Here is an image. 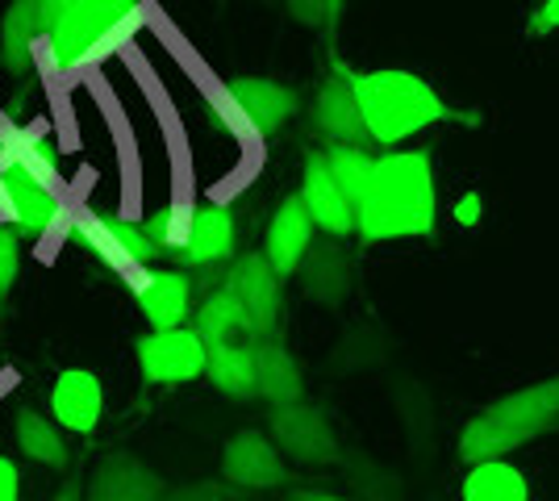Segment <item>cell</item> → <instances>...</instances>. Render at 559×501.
Listing matches in <instances>:
<instances>
[{
  "mask_svg": "<svg viewBox=\"0 0 559 501\" xmlns=\"http://www.w3.org/2000/svg\"><path fill=\"white\" fill-rule=\"evenodd\" d=\"M171 489L146 460L130 452L100 455L84 485V501H164Z\"/></svg>",
  "mask_w": 559,
  "mask_h": 501,
  "instance_id": "12",
  "label": "cell"
},
{
  "mask_svg": "<svg viewBox=\"0 0 559 501\" xmlns=\"http://www.w3.org/2000/svg\"><path fill=\"white\" fill-rule=\"evenodd\" d=\"M267 439L276 443L284 464L301 468H330L343 460V443L330 427L326 409L313 402H293V406H272L267 414Z\"/></svg>",
  "mask_w": 559,
  "mask_h": 501,
  "instance_id": "5",
  "label": "cell"
},
{
  "mask_svg": "<svg viewBox=\"0 0 559 501\" xmlns=\"http://www.w3.org/2000/svg\"><path fill=\"white\" fill-rule=\"evenodd\" d=\"M297 276H301V288L309 301H318V306H343L350 293V281H355V267H350L343 239H326L322 235V239L309 242Z\"/></svg>",
  "mask_w": 559,
  "mask_h": 501,
  "instance_id": "17",
  "label": "cell"
},
{
  "mask_svg": "<svg viewBox=\"0 0 559 501\" xmlns=\"http://www.w3.org/2000/svg\"><path fill=\"white\" fill-rule=\"evenodd\" d=\"M538 29H559V0H543V9H538Z\"/></svg>",
  "mask_w": 559,
  "mask_h": 501,
  "instance_id": "36",
  "label": "cell"
},
{
  "mask_svg": "<svg viewBox=\"0 0 559 501\" xmlns=\"http://www.w3.org/2000/svg\"><path fill=\"white\" fill-rule=\"evenodd\" d=\"M284 4H288V13H293L301 25H326L330 17L338 13L334 0H284Z\"/></svg>",
  "mask_w": 559,
  "mask_h": 501,
  "instance_id": "32",
  "label": "cell"
},
{
  "mask_svg": "<svg viewBox=\"0 0 559 501\" xmlns=\"http://www.w3.org/2000/svg\"><path fill=\"white\" fill-rule=\"evenodd\" d=\"M222 480L242 493H267L288 485V464L267 439V430H238L222 448Z\"/></svg>",
  "mask_w": 559,
  "mask_h": 501,
  "instance_id": "9",
  "label": "cell"
},
{
  "mask_svg": "<svg viewBox=\"0 0 559 501\" xmlns=\"http://www.w3.org/2000/svg\"><path fill=\"white\" fill-rule=\"evenodd\" d=\"M238 247V222L222 201H205L192 205V222H188V239L176 251V260L185 267H217V263L234 260Z\"/></svg>",
  "mask_w": 559,
  "mask_h": 501,
  "instance_id": "15",
  "label": "cell"
},
{
  "mask_svg": "<svg viewBox=\"0 0 559 501\" xmlns=\"http://www.w3.org/2000/svg\"><path fill=\"white\" fill-rule=\"evenodd\" d=\"M439 222V189L430 151L376 155L372 180L355 205V235L364 242L426 239Z\"/></svg>",
  "mask_w": 559,
  "mask_h": 501,
  "instance_id": "1",
  "label": "cell"
},
{
  "mask_svg": "<svg viewBox=\"0 0 559 501\" xmlns=\"http://www.w3.org/2000/svg\"><path fill=\"white\" fill-rule=\"evenodd\" d=\"M222 288L230 293L234 301L247 313V326H251V338L263 343V338H276L280 331V310H284V281L267 267V260L259 251H247V255H234L226 276H222Z\"/></svg>",
  "mask_w": 559,
  "mask_h": 501,
  "instance_id": "6",
  "label": "cell"
},
{
  "mask_svg": "<svg viewBox=\"0 0 559 501\" xmlns=\"http://www.w3.org/2000/svg\"><path fill=\"white\" fill-rule=\"evenodd\" d=\"M334 4H343V0H334Z\"/></svg>",
  "mask_w": 559,
  "mask_h": 501,
  "instance_id": "38",
  "label": "cell"
},
{
  "mask_svg": "<svg viewBox=\"0 0 559 501\" xmlns=\"http://www.w3.org/2000/svg\"><path fill=\"white\" fill-rule=\"evenodd\" d=\"M297 196H301L313 230H322L326 239H350V235H355V205L347 201V192L334 184L322 151H309V155H305Z\"/></svg>",
  "mask_w": 559,
  "mask_h": 501,
  "instance_id": "13",
  "label": "cell"
},
{
  "mask_svg": "<svg viewBox=\"0 0 559 501\" xmlns=\"http://www.w3.org/2000/svg\"><path fill=\"white\" fill-rule=\"evenodd\" d=\"M322 155H326V167H330V176H334V184L347 192L350 205H359V196H364L368 180H372L376 155L368 146H326Z\"/></svg>",
  "mask_w": 559,
  "mask_h": 501,
  "instance_id": "27",
  "label": "cell"
},
{
  "mask_svg": "<svg viewBox=\"0 0 559 501\" xmlns=\"http://www.w3.org/2000/svg\"><path fill=\"white\" fill-rule=\"evenodd\" d=\"M34 38L38 34V9L34 0H9L0 17V68L9 75H25L34 63Z\"/></svg>",
  "mask_w": 559,
  "mask_h": 501,
  "instance_id": "23",
  "label": "cell"
},
{
  "mask_svg": "<svg viewBox=\"0 0 559 501\" xmlns=\"http://www.w3.org/2000/svg\"><path fill=\"white\" fill-rule=\"evenodd\" d=\"M318 239V230H313V222L305 214L301 196L293 192V196H284L276 205V214L267 222V235H263V260L267 267L276 272L280 281H288V276H297V267H301L305 251H309V242Z\"/></svg>",
  "mask_w": 559,
  "mask_h": 501,
  "instance_id": "16",
  "label": "cell"
},
{
  "mask_svg": "<svg viewBox=\"0 0 559 501\" xmlns=\"http://www.w3.org/2000/svg\"><path fill=\"white\" fill-rule=\"evenodd\" d=\"M559 427V372L547 381L522 384L489 406H480L460 430V460L467 468L485 460H510L526 443Z\"/></svg>",
  "mask_w": 559,
  "mask_h": 501,
  "instance_id": "3",
  "label": "cell"
},
{
  "mask_svg": "<svg viewBox=\"0 0 559 501\" xmlns=\"http://www.w3.org/2000/svg\"><path fill=\"white\" fill-rule=\"evenodd\" d=\"M0 501H22V473L9 455H0Z\"/></svg>",
  "mask_w": 559,
  "mask_h": 501,
  "instance_id": "34",
  "label": "cell"
},
{
  "mask_svg": "<svg viewBox=\"0 0 559 501\" xmlns=\"http://www.w3.org/2000/svg\"><path fill=\"white\" fill-rule=\"evenodd\" d=\"M134 356L146 384H192L205 377V343L192 334V326L142 334Z\"/></svg>",
  "mask_w": 559,
  "mask_h": 501,
  "instance_id": "7",
  "label": "cell"
},
{
  "mask_svg": "<svg viewBox=\"0 0 559 501\" xmlns=\"http://www.w3.org/2000/svg\"><path fill=\"white\" fill-rule=\"evenodd\" d=\"M313 126L318 134H326L330 146H372L368 143V130H364V118H359V105H355V93L343 80V72L330 75L326 84L313 96Z\"/></svg>",
  "mask_w": 559,
  "mask_h": 501,
  "instance_id": "19",
  "label": "cell"
},
{
  "mask_svg": "<svg viewBox=\"0 0 559 501\" xmlns=\"http://www.w3.org/2000/svg\"><path fill=\"white\" fill-rule=\"evenodd\" d=\"M288 501H355V498H343V493H330V489L301 485V489H288Z\"/></svg>",
  "mask_w": 559,
  "mask_h": 501,
  "instance_id": "35",
  "label": "cell"
},
{
  "mask_svg": "<svg viewBox=\"0 0 559 501\" xmlns=\"http://www.w3.org/2000/svg\"><path fill=\"white\" fill-rule=\"evenodd\" d=\"M188 222H192V201H171L139 226L146 230V239L159 247V255H176L188 239Z\"/></svg>",
  "mask_w": 559,
  "mask_h": 501,
  "instance_id": "28",
  "label": "cell"
},
{
  "mask_svg": "<svg viewBox=\"0 0 559 501\" xmlns=\"http://www.w3.org/2000/svg\"><path fill=\"white\" fill-rule=\"evenodd\" d=\"M205 381L230 397V402H251L255 393V343L238 338V343H213L205 347Z\"/></svg>",
  "mask_w": 559,
  "mask_h": 501,
  "instance_id": "21",
  "label": "cell"
},
{
  "mask_svg": "<svg viewBox=\"0 0 559 501\" xmlns=\"http://www.w3.org/2000/svg\"><path fill=\"white\" fill-rule=\"evenodd\" d=\"M146 25L142 0H80L71 13L47 29V50L55 72H84L114 59Z\"/></svg>",
  "mask_w": 559,
  "mask_h": 501,
  "instance_id": "4",
  "label": "cell"
},
{
  "mask_svg": "<svg viewBox=\"0 0 559 501\" xmlns=\"http://www.w3.org/2000/svg\"><path fill=\"white\" fill-rule=\"evenodd\" d=\"M13 439H17V452L25 460H34V464H43V468H55V473H63L71 464V452H68V439H63V430L50 422L43 409L34 406H22L17 409V422H13Z\"/></svg>",
  "mask_w": 559,
  "mask_h": 501,
  "instance_id": "22",
  "label": "cell"
},
{
  "mask_svg": "<svg viewBox=\"0 0 559 501\" xmlns=\"http://www.w3.org/2000/svg\"><path fill=\"white\" fill-rule=\"evenodd\" d=\"M464 501H531V480L526 473L510 464V460H485L467 468L464 485H460Z\"/></svg>",
  "mask_w": 559,
  "mask_h": 501,
  "instance_id": "24",
  "label": "cell"
},
{
  "mask_svg": "<svg viewBox=\"0 0 559 501\" xmlns=\"http://www.w3.org/2000/svg\"><path fill=\"white\" fill-rule=\"evenodd\" d=\"M68 235L84 242V247H88V255L105 263L109 272H117L121 281H126L130 272H139V263H134L126 251H121V247H117V239L109 235V226H105V217L96 214V210H80V214H71L68 217Z\"/></svg>",
  "mask_w": 559,
  "mask_h": 501,
  "instance_id": "26",
  "label": "cell"
},
{
  "mask_svg": "<svg viewBox=\"0 0 559 501\" xmlns=\"http://www.w3.org/2000/svg\"><path fill=\"white\" fill-rule=\"evenodd\" d=\"M0 167H22L38 184L55 189L59 184V151L50 143L47 126L43 121H34V126L0 121Z\"/></svg>",
  "mask_w": 559,
  "mask_h": 501,
  "instance_id": "18",
  "label": "cell"
},
{
  "mask_svg": "<svg viewBox=\"0 0 559 501\" xmlns=\"http://www.w3.org/2000/svg\"><path fill=\"white\" fill-rule=\"evenodd\" d=\"M134 306L151 322V331H176L192 313V281L180 267H139L126 276Z\"/></svg>",
  "mask_w": 559,
  "mask_h": 501,
  "instance_id": "11",
  "label": "cell"
},
{
  "mask_svg": "<svg viewBox=\"0 0 559 501\" xmlns=\"http://www.w3.org/2000/svg\"><path fill=\"white\" fill-rule=\"evenodd\" d=\"M0 201L4 214L13 217L17 239H47L50 230H68V205L63 196L47 184H38L34 176H25L22 167H0Z\"/></svg>",
  "mask_w": 559,
  "mask_h": 501,
  "instance_id": "8",
  "label": "cell"
},
{
  "mask_svg": "<svg viewBox=\"0 0 559 501\" xmlns=\"http://www.w3.org/2000/svg\"><path fill=\"white\" fill-rule=\"evenodd\" d=\"M255 393L267 406H293L305 402V377L301 363L280 338H263L255 343Z\"/></svg>",
  "mask_w": 559,
  "mask_h": 501,
  "instance_id": "20",
  "label": "cell"
},
{
  "mask_svg": "<svg viewBox=\"0 0 559 501\" xmlns=\"http://www.w3.org/2000/svg\"><path fill=\"white\" fill-rule=\"evenodd\" d=\"M105 418V384L88 368H63L50 384V422L68 434H93Z\"/></svg>",
  "mask_w": 559,
  "mask_h": 501,
  "instance_id": "14",
  "label": "cell"
},
{
  "mask_svg": "<svg viewBox=\"0 0 559 501\" xmlns=\"http://www.w3.org/2000/svg\"><path fill=\"white\" fill-rule=\"evenodd\" d=\"M17 272H22V239H17V230L0 226V310L17 285Z\"/></svg>",
  "mask_w": 559,
  "mask_h": 501,
  "instance_id": "31",
  "label": "cell"
},
{
  "mask_svg": "<svg viewBox=\"0 0 559 501\" xmlns=\"http://www.w3.org/2000/svg\"><path fill=\"white\" fill-rule=\"evenodd\" d=\"M192 334L205 343V347H213V343H238V338H251V326H247V313H242V306L234 301L226 288L217 285L201 301V310L192 313ZM255 343V338H251Z\"/></svg>",
  "mask_w": 559,
  "mask_h": 501,
  "instance_id": "25",
  "label": "cell"
},
{
  "mask_svg": "<svg viewBox=\"0 0 559 501\" xmlns=\"http://www.w3.org/2000/svg\"><path fill=\"white\" fill-rule=\"evenodd\" d=\"M226 96L238 109L247 134H255V139L284 130L301 109V96L280 80H267V75H234V80H226Z\"/></svg>",
  "mask_w": 559,
  "mask_h": 501,
  "instance_id": "10",
  "label": "cell"
},
{
  "mask_svg": "<svg viewBox=\"0 0 559 501\" xmlns=\"http://www.w3.org/2000/svg\"><path fill=\"white\" fill-rule=\"evenodd\" d=\"M75 4H80V0H34V9H38V34L47 38V29H50V25L59 22L63 13H71Z\"/></svg>",
  "mask_w": 559,
  "mask_h": 501,
  "instance_id": "33",
  "label": "cell"
},
{
  "mask_svg": "<svg viewBox=\"0 0 559 501\" xmlns=\"http://www.w3.org/2000/svg\"><path fill=\"white\" fill-rule=\"evenodd\" d=\"M100 217H105L109 235H114L117 247H121L130 260L139 263V267H155V260H159V247L146 239V230H142L139 222H126V217H117V214H100Z\"/></svg>",
  "mask_w": 559,
  "mask_h": 501,
  "instance_id": "29",
  "label": "cell"
},
{
  "mask_svg": "<svg viewBox=\"0 0 559 501\" xmlns=\"http://www.w3.org/2000/svg\"><path fill=\"white\" fill-rule=\"evenodd\" d=\"M50 501H84V489H80V485H63Z\"/></svg>",
  "mask_w": 559,
  "mask_h": 501,
  "instance_id": "37",
  "label": "cell"
},
{
  "mask_svg": "<svg viewBox=\"0 0 559 501\" xmlns=\"http://www.w3.org/2000/svg\"><path fill=\"white\" fill-rule=\"evenodd\" d=\"M338 72L355 93V105H359V118H364L372 146H396L421 134L426 126L451 118L447 100L418 72H405V68H380V72L338 68Z\"/></svg>",
  "mask_w": 559,
  "mask_h": 501,
  "instance_id": "2",
  "label": "cell"
},
{
  "mask_svg": "<svg viewBox=\"0 0 559 501\" xmlns=\"http://www.w3.org/2000/svg\"><path fill=\"white\" fill-rule=\"evenodd\" d=\"M164 501H247V493L226 485V480H192V485L167 489Z\"/></svg>",
  "mask_w": 559,
  "mask_h": 501,
  "instance_id": "30",
  "label": "cell"
}]
</instances>
